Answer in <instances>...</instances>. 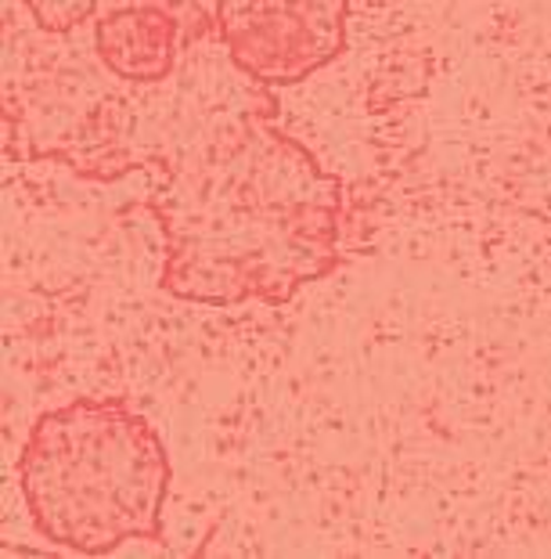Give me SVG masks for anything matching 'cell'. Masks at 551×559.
Instances as JSON below:
<instances>
[{
	"mask_svg": "<svg viewBox=\"0 0 551 559\" xmlns=\"http://www.w3.org/2000/svg\"><path fill=\"white\" fill-rule=\"evenodd\" d=\"M26 8L44 33H69V29H76L80 22L98 15V4H94V0H83V4H47V0H29Z\"/></svg>",
	"mask_w": 551,
	"mask_h": 559,
	"instance_id": "5",
	"label": "cell"
},
{
	"mask_svg": "<svg viewBox=\"0 0 551 559\" xmlns=\"http://www.w3.org/2000/svg\"><path fill=\"white\" fill-rule=\"evenodd\" d=\"M271 120L263 91L163 163L170 181L148 206L166 235V293L213 307L285 304L339 264L343 181Z\"/></svg>",
	"mask_w": 551,
	"mask_h": 559,
	"instance_id": "1",
	"label": "cell"
},
{
	"mask_svg": "<svg viewBox=\"0 0 551 559\" xmlns=\"http://www.w3.org/2000/svg\"><path fill=\"white\" fill-rule=\"evenodd\" d=\"M195 4H98L94 55L130 87H159L181 62L184 47L217 33V4L191 26Z\"/></svg>",
	"mask_w": 551,
	"mask_h": 559,
	"instance_id": "4",
	"label": "cell"
},
{
	"mask_svg": "<svg viewBox=\"0 0 551 559\" xmlns=\"http://www.w3.org/2000/svg\"><path fill=\"white\" fill-rule=\"evenodd\" d=\"M346 4L299 0V4H217V40L224 55L256 87H292L325 69L346 47Z\"/></svg>",
	"mask_w": 551,
	"mask_h": 559,
	"instance_id": "3",
	"label": "cell"
},
{
	"mask_svg": "<svg viewBox=\"0 0 551 559\" xmlns=\"http://www.w3.org/2000/svg\"><path fill=\"white\" fill-rule=\"evenodd\" d=\"M170 480L159 433L123 397H76L44 412L19 455L33 527L80 556H109L127 542L163 545Z\"/></svg>",
	"mask_w": 551,
	"mask_h": 559,
	"instance_id": "2",
	"label": "cell"
}]
</instances>
